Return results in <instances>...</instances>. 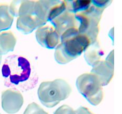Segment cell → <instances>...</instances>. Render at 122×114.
<instances>
[{
  "mask_svg": "<svg viewBox=\"0 0 122 114\" xmlns=\"http://www.w3.org/2000/svg\"><path fill=\"white\" fill-rule=\"evenodd\" d=\"M2 74L7 87L22 85L28 90L35 85L37 81L30 61L22 56L12 55L7 58L2 67Z\"/></svg>",
  "mask_w": 122,
  "mask_h": 114,
  "instance_id": "obj_1",
  "label": "cell"
},
{
  "mask_svg": "<svg viewBox=\"0 0 122 114\" xmlns=\"http://www.w3.org/2000/svg\"><path fill=\"white\" fill-rule=\"evenodd\" d=\"M61 40L54 54L55 60L61 64H66L79 57L91 44L88 37L78 32V27L66 30L61 36Z\"/></svg>",
  "mask_w": 122,
  "mask_h": 114,
  "instance_id": "obj_2",
  "label": "cell"
},
{
  "mask_svg": "<svg viewBox=\"0 0 122 114\" xmlns=\"http://www.w3.org/2000/svg\"><path fill=\"white\" fill-rule=\"evenodd\" d=\"M72 92V87L64 80L58 78L41 83L37 95L41 103L48 108H52L61 101L66 99Z\"/></svg>",
  "mask_w": 122,
  "mask_h": 114,
  "instance_id": "obj_3",
  "label": "cell"
},
{
  "mask_svg": "<svg viewBox=\"0 0 122 114\" xmlns=\"http://www.w3.org/2000/svg\"><path fill=\"white\" fill-rule=\"evenodd\" d=\"M104 9L91 4L88 9L75 14L78 32L88 37L91 44L97 40L100 23Z\"/></svg>",
  "mask_w": 122,
  "mask_h": 114,
  "instance_id": "obj_4",
  "label": "cell"
},
{
  "mask_svg": "<svg viewBox=\"0 0 122 114\" xmlns=\"http://www.w3.org/2000/svg\"><path fill=\"white\" fill-rule=\"evenodd\" d=\"M76 84L79 92L91 104L97 106L102 101L103 87L92 73H86L80 75L76 80Z\"/></svg>",
  "mask_w": 122,
  "mask_h": 114,
  "instance_id": "obj_5",
  "label": "cell"
},
{
  "mask_svg": "<svg viewBox=\"0 0 122 114\" xmlns=\"http://www.w3.org/2000/svg\"><path fill=\"white\" fill-rule=\"evenodd\" d=\"M2 107L6 113L13 114L18 112L23 104L22 94L15 90L8 89L2 92Z\"/></svg>",
  "mask_w": 122,
  "mask_h": 114,
  "instance_id": "obj_6",
  "label": "cell"
},
{
  "mask_svg": "<svg viewBox=\"0 0 122 114\" xmlns=\"http://www.w3.org/2000/svg\"><path fill=\"white\" fill-rule=\"evenodd\" d=\"M37 42L42 47L52 49L57 46L61 36L53 27L43 26L38 28L35 32Z\"/></svg>",
  "mask_w": 122,
  "mask_h": 114,
  "instance_id": "obj_7",
  "label": "cell"
},
{
  "mask_svg": "<svg viewBox=\"0 0 122 114\" xmlns=\"http://www.w3.org/2000/svg\"><path fill=\"white\" fill-rule=\"evenodd\" d=\"M53 27L61 36L67 29L73 27H78V23L75 14L66 10L58 15L51 22Z\"/></svg>",
  "mask_w": 122,
  "mask_h": 114,
  "instance_id": "obj_8",
  "label": "cell"
},
{
  "mask_svg": "<svg viewBox=\"0 0 122 114\" xmlns=\"http://www.w3.org/2000/svg\"><path fill=\"white\" fill-rule=\"evenodd\" d=\"M114 71V64L106 60H102L93 67L91 73L96 76L101 85L104 87L108 85L113 78Z\"/></svg>",
  "mask_w": 122,
  "mask_h": 114,
  "instance_id": "obj_9",
  "label": "cell"
},
{
  "mask_svg": "<svg viewBox=\"0 0 122 114\" xmlns=\"http://www.w3.org/2000/svg\"><path fill=\"white\" fill-rule=\"evenodd\" d=\"M46 23L42 21L35 15L20 16L17 18L16 28L24 34L31 33L35 29L44 26Z\"/></svg>",
  "mask_w": 122,
  "mask_h": 114,
  "instance_id": "obj_10",
  "label": "cell"
},
{
  "mask_svg": "<svg viewBox=\"0 0 122 114\" xmlns=\"http://www.w3.org/2000/svg\"><path fill=\"white\" fill-rule=\"evenodd\" d=\"M35 4L36 1H14L10 5V11L14 17L35 16Z\"/></svg>",
  "mask_w": 122,
  "mask_h": 114,
  "instance_id": "obj_11",
  "label": "cell"
},
{
  "mask_svg": "<svg viewBox=\"0 0 122 114\" xmlns=\"http://www.w3.org/2000/svg\"><path fill=\"white\" fill-rule=\"evenodd\" d=\"M104 52L97 40L91 44L84 51V58L91 66L94 67L102 61Z\"/></svg>",
  "mask_w": 122,
  "mask_h": 114,
  "instance_id": "obj_12",
  "label": "cell"
},
{
  "mask_svg": "<svg viewBox=\"0 0 122 114\" xmlns=\"http://www.w3.org/2000/svg\"><path fill=\"white\" fill-rule=\"evenodd\" d=\"M16 43V37L11 32H0V55L13 51Z\"/></svg>",
  "mask_w": 122,
  "mask_h": 114,
  "instance_id": "obj_13",
  "label": "cell"
},
{
  "mask_svg": "<svg viewBox=\"0 0 122 114\" xmlns=\"http://www.w3.org/2000/svg\"><path fill=\"white\" fill-rule=\"evenodd\" d=\"M14 17L8 5L0 4V32H5L11 27Z\"/></svg>",
  "mask_w": 122,
  "mask_h": 114,
  "instance_id": "obj_14",
  "label": "cell"
},
{
  "mask_svg": "<svg viewBox=\"0 0 122 114\" xmlns=\"http://www.w3.org/2000/svg\"><path fill=\"white\" fill-rule=\"evenodd\" d=\"M67 9L76 14L88 9L91 5L92 1H66Z\"/></svg>",
  "mask_w": 122,
  "mask_h": 114,
  "instance_id": "obj_15",
  "label": "cell"
},
{
  "mask_svg": "<svg viewBox=\"0 0 122 114\" xmlns=\"http://www.w3.org/2000/svg\"><path fill=\"white\" fill-rule=\"evenodd\" d=\"M23 114H49L38 104L32 103L27 106Z\"/></svg>",
  "mask_w": 122,
  "mask_h": 114,
  "instance_id": "obj_16",
  "label": "cell"
},
{
  "mask_svg": "<svg viewBox=\"0 0 122 114\" xmlns=\"http://www.w3.org/2000/svg\"><path fill=\"white\" fill-rule=\"evenodd\" d=\"M54 114H75V112L70 106L64 105L58 108Z\"/></svg>",
  "mask_w": 122,
  "mask_h": 114,
  "instance_id": "obj_17",
  "label": "cell"
},
{
  "mask_svg": "<svg viewBox=\"0 0 122 114\" xmlns=\"http://www.w3.org/2000/svg\"><path fill=\"white\" fill-rule=\"evenodd\" d=\"M112 2V1H109V0H107V1H105V0H104V1H92V4L96 7L105 9L107 7L110 5Z\"/></svg>",
  "mask_w": 122,
  "mask_h": 114,
  "instance_id": "obj_18",
  "label": "cell"
},
{
  "mask_svg": "<svg viewBox=\"0 0 122 114\" xmlns=\"http://www.w3.org/2000/svg\"><path fill=\"white\" fill-rule=\"evenodd\" d=\"M75 114H94L87 108L81 106L77 110H75Z\"/></svg>",
  "mask_w": 122,
  "mask_h": 114,
  "instance_id": "obj_19",
  "label": "cell"
},
{
  "mask_svg": "<svg viewBox=\"0 0 122 114\" xmlns=\"http://www.w3.org/2000/svg\"><path fill=\"white\" fill-rule=\"evenodd\" d=\"M1 61H2V55H0V64L1 63Z\"/></svg>",
  "mask_w": 122,
  "mask_h": 114,
  "instance_id": "obj_20",
  "label": "cell"
},
{
  "mask_svg": "<svg viewBox=\"0 0 122 114\" xmlns=\"http://www.w3.org/2000/svg\"><path fill=\"white\" fill-rule=\"evenodd\" d=\"M0 114H1V113H0Z\"/></svg>",
  "mask_w": 122,
  "mask_h": 114,
  "instance_id": "obj_21",
  "label": "cell"
}]
</instances>
